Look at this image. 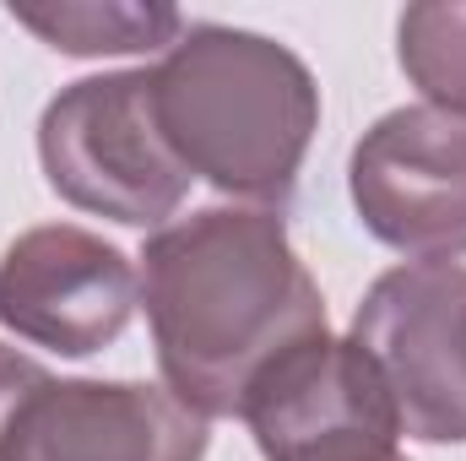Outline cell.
Segmentation results:
<instances>
[{"instance_id": "cell-1", "label": "cell", "mask_w": 466, "mask_h": 461, "mask_svg": "<svg viewBox=\"0 0 466 461\" xmlns=\"http://www.w3.org/2000/svg\"><path fill=\"white\" fill-rule=\"evenodd\" d=\"M136 288L168 391L201 418H238L282 358L326 337V299L266 207H201L157 229Z\"/></svg>"}, {"instance_id": "cell-2", "label": "cell", "mask_w": 466, "mask_h": 461, "mask_svg": "<svg viewBox=\"0 0 466 461\" xmlns=\"http://www.w3.org/2000/svg\"><path fill=\"white\" fill-rule=\"evenodd\" d=\"M147 77L163 141L190 179L277 207L293 196L320 130V87L288 44L196 22Z\"/></svg>"}, {"instance_id": "cell-3", "label": "cell", "mask_w": 466, "mask_h": 461, "mask_svg": "<svg viewBox=\"0 0 466 461\" xmlns=\"http://www.w3.org/2000/svg\"><path fill=\"white\" fill-rule=\"evenodd\" d=\"M38 158L60 201L125 229H168L190 196V169L163 141L147 71L60 87L38 119Z\"/></svg>"}, {"instance_id": "cell-4", "label": "cell", "mask_w": 466, "mask_h": 461, "mask_svg": "<svg viewBox=\"0 0 466 461\" xmlns=\"http://www.w3.org/2000/svg\"><path fill=\"white\" fill-rule=\"evenodd\" d=\"M0 461H207V418L141 380H55L0 343Z\"/></svg>"}, {"instance_id": "cell-5", "label": "cell", "mask_w": 466, "mask_h": 461, "mask_svg": "<svg viewBox=\"0 0 466 461\" xmlns=\"http://www.w3.org/2000/svg\"><path fill=\"white\" fill-rule=\"evenodd\" d=\"M348 343L380 369L401 435L466 446V266L412 261L385 271L358 304Z\"/></svg>"}, {"instance_id": "cell-6", "label": "cell", "mask_w": 466, "mask_h": 461, "mask_svg": "<svg viewBox=\"0 0 466 461\" xmlns=\"http://www.w3.org/2000/svg\"><path fill=\"white\" fill-rule=\"evenodd\" d=\"M358 223L412 261L466 255V119L390 109L363 130L348 163Z\"/></svg>"}, {"instance_id": "cell-7", "label": "cell", "mask_w": 466, "mask_h": 461, "mask_svg": "<svg viewBox=\"0 0 466 461\" xmlns=\"http://www.w3.org/2000/svg\"><path fill=\"white\" fill-rule=\"evenodd\" d=\"M266 461H407L401 418L358 343L331 332L282 358L238 413Z\"/></svg>"}, {"instance_id": "cell-8", "label": "cell", "mask_w": 466, "mask_h": 461, "mask_svg": "<svg viewBox=\"0 0 466 461\" xmlns=\"http://www.w3.org/2000/svg\"><path fill=\"white\" fill-rule=\"evenodd\" d=\"M136 304L141 288L125 250L76 223L27 229L0 255V326L60 358L119 343Z\"/></svg>"}, {"instance_id": "cell-9", "label": "cell", "mask_w": 466, "mask_h": 461, "mask_svg": "<svg viewBox=\"0 0 466 461\" xmlns=\"http://www.w3.org/2000/svg\"><path fill=\"white\" fill-rule=\"evenodd\" d=\"M11 22L38 33L60 55H141L179 44L185 16L174 5H125V0H60V5H11Z\"/></svg>"}, {"instance_id": "cell-10", "label": "cell", "mask_w": 466, "mask_h": 461, "mask_svg": "<svg viewBox=\"0 0 466 461\" xmlns=\"http://www.w3.org/2000/svg\"><path fill=\"white\" fill-rule=\"evenodd\" d=\"M396 55L429 109L466 119V0H423L396 22Z\"/></svg>"}]
</instances>
